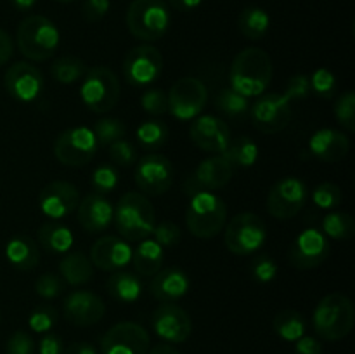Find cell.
Here are the masks:
<instances>
[{
  "label": "cell",
  "mask_w": 355,
  "mask_h": 354,
  "mask_svg": "<svg viewBox=\"0 0 355 354\" xmlns=\"http://www.w3.org/2000/svg\"><path fill=\"white\" fill-rule=\"evenodd\" d=\"M272 75L270 56L260 47H246L232 61L229 73L231 89L245 97H259L267 90Z\"/></svg>",
  "instance_id": "6da1fadb"
},
{
  "label": "cell",
  "mask_w": 355,
  "mask_h": 354,
  "mask_svg": "<svg viewBox=\"0 0 355 354\" xmlns=\"http://www.w3.org/2000/svg\"><path fill=\"white\" fill-rule=\"evenodd\" d=\"M113 221L125 242H142L155 231L156 214L146 194L125 193L114 208Z\"/></svg>",
  "instance_id": "7a4b0ae2"
},
{
  "label": "cell",
  "mask_w": 355,
  "mask_h": 354,
  "mask_svg": "<svg viewBox=\"0 0 355 354\" xmlns=\"http://www.w3.org/2000/svg\"><path fill=\"white\" fill-rule=\"evenodd\" d=\"M355 321L354 302L343 294H329L318 302L312 316L314 330L324 340H342L352 332Z\"/></svg>",
  "instance_id": "3957f363"
},
{
  "label": "cell",
  "mask_w": 355,
  "mask_h": 354,
  "mask_svg": "<svg viewBox=\"0 0 355 354\" xmlns=\"http://www.w3.org/2000/svg\"><path fill=\"white\" fill-rule=\"evenodd\" d=\"M59 40L61 35L58 26L40 14L24 17L16 31L17 49L31 61H47L58 51Z\"/></svg>",
  "instance_id": "277c9868"
},
{
  "label": "cell",
  "mask_w": 355,
  "mask_h": 354,
  "mask_svg": "<svg viewBox=\"0 0 355 354\" xmlns=\"http://www.w3.org/2000/svg\"><path fill=\"white\" fill-rule=\"evenodd\" d=\"M227 219V207L224 200L211 191H200L193 194L186 210V224L196 238H215L224 229Z\"/></svg>",
  "instance_id": "5b68a950"
},
{
  "label": "cell",
  "mask_w": 355,
  "mask_h": 354,
  "mask_svg": "<svg viewBox=\"0 0 355 354\" xmlns=\"http://www.w3.org/2000/svg\"><path fill=\"white\" fill-rule=\"evenodd\" d=\"M172 16L165 0H134L127 9V28L135 38L156 42L168 31Z\"/></svg>",
  "instance_id": "8992f818"
},
{
  "label": "cell",
  "mask_w": 355,
  "mask_h": 354,
  "mask_svg": "<svg viewBox=\"0 0 355 354\" xmlns=\"http://www.w3.org/2000/svg\"><path fill=\"white\" fill-rule=\"evenodd\" d=\"M120 82L118 76L106 66L87 69L83 75L80 96L83 104L94 113H107L120 101Z\"/></svg>",
  "instance_id": "52a82bcc"
},
{
  "label": "cell",
  "mask_w": 355,
  "mask_h": 354,
  "mask_svg": "<svg viewBox=\"0 0 355 354\" xmlns=\"http://www.w3.org/2000/svg\"><path fill=\"white\" fill-rule=\"evenodd\" d=\"M267 229L262 219L252 212L234 215L225 226V246L236 255H250L266 243Z\"/></svg>",
  "instance_id": "ba28073f"
},
{
  "label": "cell",
  "mask_w": 355,
  "mask_h": 354,
  "mask_svg": "<svg viewBox=\"0 0 355 354\" xmlns=\"http://www.w3.org/2000/svg\"><path fill=\"white\" fill-rule=\"evenodd\" d=\"M96 134L89 127H73L61 132L54 142V155L62 165L83 167L97 153Z\"/></svg>",
  "instance_id": "9c48e42d"
},
{
  "label": "cell",
  "mask_w": 355,
  "mask_h": 354,
  "mask_svg": "<svg viewBox=\"0 0 355 354\" xmlns=\"http://www.w3.org/2000/svg\"><path fill=\"white\" fill-rule=\"evenodd\" d=\"M168 113L179 120H194L200 117L208 99V90L201 80L194 76L179 78L170 87Z\"/></svg>",
  "instance_id": "30bf717a"
},
{
  "label": "cell",
  "mask_w": 355,
  "mask_h": 354,
  "mask_svg": "<svg viewBox=\"0 0 355 354\" xmlns=\"http://www.w3.org/2000/svg\"><path fill=\"white\" fill-rule=\"evenodd\" d=\"M309 189L304 180L293 176L283 177L270 187L267 196V212L279 221H288L305 207Z\"/></svg>",
  "instance_id": "8fae6325"
},
{
  "label": "cell",
  "mask_w": 355,
  "mask_h": 354,
  "mask_svg": "<svg viewBox=\"0 0 355 354\" xmlns=\"http://www.w3.org/2000/svg\"><path fill=\"white\" fill-rule=\"evenodd\" d=\"M250 117L257 130L263 134H277L290 124L291 104L279 92L262 94L250 108Z\"/></svg>",
  "instance_id": "7c38bea8"
},
{
  "label": "cell",
  "mask_w": 355,
  "mask_h": 354,
  "mask_svg": "<svg viewBox=\"0 0 355 354\" xmlns=\"http://www.w3.org/2000/svg\"><path fill=\"white\" fill-rule=\"evenodd\" d=\"M172 162L165 155L159 153H149L142 156L141 162L135 165V184L139 189L148 196H159L166 193L173 183Z\"/></svg>",
  "instance_id": "4fadbf2b"
},
{
  "label": "cell",
  "mask_w": 355,
  "mask_h": 354,
  "mask_svg": "<svg viewBox=\"0 0 355 354\" xmlns=\"http://www.w3.org/2000/svg\"><path fill=\"white\" fill-rule=\"evenodd\" d=\"M163 71V56L153 45L130 49L123 61V76L130 85L144 87L156 82Z\"/></svg>",
  "instance_id": "5bb4252c"
},
{
  "label": "cell",
  "mask_w": 355,
  "mask_h": 354,
  "mask_svg": "<svg viewBox=\"0 0 355 354\" xmlns=\"http://www.w3.org/2000/svg\"><path fill=\"white\" fill-rule=\"evenodd\" d=\"M329 255L328 236L315 228H307L295 238L288 250V260L293 267L302 271L321 266Z\"/></svg>",
  "instance_id": "9a60e30c"
},
{
  "label": "cell",
  "mask_w": 355,
  "mask_h": 354,
  "mask_svg": "<svg viewBox=\"0 0 355 354\" xmlns=\"http://www.w3.org/2000/svg\"><path fill=\"white\" fill-rule=\"evenodd\" d=\"M101 351L103 354H148L149 335L139 323L121 321L104 333Z\"/></svg>",
  "instance_id": "2e32d148"
},
{
  "label": "cell",
  "mask_w": 355,
  "mask_h": 354,
  "mask_svg": "<svg viewBox=\"0 0 355 354\" xmlns=\"http://www.w3.org/2000/svg\"><path fill=\"white\" fill-rule=\"evenodd\" d=\"M151 323L156 335L172 344L186 342L193 332L191 316L173 302H163L159 307H156Z\"/></svg>",
  "instance_id": "e0dca14e"
},
{
  "label": "cell",
  "mask_w": 355,
  "mask_h": 354,
  "mask_svg": "<svg viewBox=\"0 0 355 354\" xmlns=\"http://www.w3.org/2000/svg\"><path fill=\"white\" fill-rule=\"evenodd\" d=\"M3 87L16 101L31 103L44 90V75L31 62H16L3 75Z\"/></svg>",
  "instance_id": "ac0fdd59"
},
{
  "label": "cell",
  "mask_w": 355,
  "mask_h": 354,
  "mask_svg": "<svg viewBox=\"0 0 355 354\" xmlns=\"http://www.w3.org/2000/svg\"><path fill=\"white\" fill-rule=\"evenodd\" d=\"M191 141L207 153L222 155L231 141V130L227 124L214 115H200L189 127Z\"/></svg>",
  "instance_id": "d6986e66"
},
{
  "label": "cell",
  "mask_w": 355,
  "mask_h": 354,
  "mask_svg": "<svg viewBox=\"0 0 355 354\" xmlns=\"http://www.w3.org/2000/svg\"><path fill=\"white\" fill-rule=\"evenodd\" d=\"M232 174H234V167L227 162L224 155L210 156L198 165L193 177L186 183V193L193 196L200 191L220 189L231 180Z\"/></svg>",
  "instance_id": "ffe728a7"
},
{
  "label": "cell",
  "mask_w": 355,
  "mask_h": 354,
  "mask_svg": "<svg viewBox=\"0 0 355 354\" xmlns=\"http://www.w3.org/2000/svg\"><path fill=\"white\" fill-rule=\"evenodd\" d=\"M80 203V193L68 180H52L38 196L42 214L49 219H62L76 210Z\"/></svg>",
  "instance_id": "44dd1931"
},
{
  "label": "cell",
  "mask_w": 355,
  "mask_h": 354,
  "mask_svg": "<svg viewBox=\"0 0 355 354\" xmlns=\"http://www.w3.org/2000/svg\"><path fill=\"white\" fill-rule=\"evenodd\" d=\"M64 318L76 326H90L99 323L106 314L103 298L89 290H75L62 302Z\"/></svg>",
  "instance_id": "7402d4cb"
},
{
  "label": "cell",
  "mask_w": 355,
  "mask_h": 354,
  "mask_svg": "<svg viewBox=\"0 0 355 354\" xmlns=\"http://www.w3.org/2000/svg\"><path fill=\"white\" fill-rule=\"evenodd\" d=\"M89 259L101 271L114 273L130 264L132 248L120 236H103L92 245Z\"/></svg>",
  "instance_id": "603a6c76"
},
{
  "label": "cell",
  "mask_w": 355,
  "mask_h": 354,
  "mask_svg": "<svg viewBox=\"0 0 355 354\" xmlns=\"http://www.w3.org/2000/svg\"><path fill=\"white\" fill-rule=\"evenodd\" d=\"M78 222L87 233H103L113 222L114 208L104 194L90 193L76 207Z\"/></svg>",
  "instance_id": "cb8c5ba5"
},
{
  "label": "cell",
  "mask_w": 355,
  "mask_h": 354,
  "mask_svg": "<svg viewBox=\"0 0 355 354\" xmlns=\"http://www.w3.org/2000/svg\"><path fill=\"white\" fill-rule=\"evenodd\" d=\"M309 149L321 162L335 163L349 155L350 141L345 134L335 128H319L312 134Z\"/></svg>",
  "instance_id": "d4e9b609"
},
{
  "label": "cell",
  "mask_w": 355,
  "mask_h": 354,
  "mask_svg": "<svg viewBox=\"0 0 355 354\" xmlns=\"http://www.w3.org/2000/svg\"><path fill=\"white\" fill-rule=\"evenodd\" d=\"M189 276L179 267H168V269L158 271L153 276L149 290L153 297L162 302H175L182 298L189 292Z\"/></svg>",
  "instance_id": "484cf974"
},
{
  "label": "cell",
  "mask_w": 355,
  "mask_h": 354,
  "mask_svg": "<svg viewBox=\"0 0 355 354\" xmlns=\"http://www.w3.org/2000/svg\"><path fill=\"white\" fill-rule=\"evenodd\" d=\"M6 257L19 271H30L40 262V252H38L37 243L26 235H16L7 242Z\"/></svg>",
  "instance_id": "4316f807"
},
{
  "label": "cell",
  "mask_w": 355,
  "mask_h": 354,
  "mask_svg": "<svg viewBox=\"0 0 355 354\" xmlns=\"http://www.w3.org/2000/svg\"><path fill=\"white\" fill-rule=\"evenodd\" d=\"M163 257H165L163 246L155 239L146 238L132 252L130 262L134 264V269L139 276H155L158 271H162Z\"/></svg>",
  "instance_id": "83f0119b"
},
{
  "label": "cell",
  "mask_w": 355,
  "mask_h": 354,
  "mask_svg": "<svg viewBox=\"0 0 355 354\" xmlns=\"http://www.w3.org/2000/svg\"><path fill=\"white\" fill-rule=\"evenodd\" d=\"M107 292L111 297L123 304L137 302L142 295V280L137 273L130 271H114L107 280Z\"/></svg>",
  "instance_id": "f1b7e54d"
},
{
  "label": "cell",
  "mask_w": 355,
  "mask_h": 354,
  "mask_svg": "<svg viewBox=\"0 0 355 354\" xmlns=\"http://www.w3.org/2000/svg\"><path fill=\"white\" fill-rule=\"evenodd\" d=\"M59 274L64 283L78 287V285H85L92 280L94 266L85 253L71 252L59 262Z\"/></svg>",
  "instance_id": "f546056e"
},
{
  "label": "cell",
  "mask_w": 355,
  "mask_h": 354,
  "mask_svg": "<svg viewBox=\"0 0 355 354\" xmlns=\"http://www.w3.org/2000/svg\"><path fill=\"white\" fill-rule=\"evenodd\" d=\"M73 233L68 226L58 221H47L38 229V243L45 250L54 253H64L73 246Z\"/></svg>",
  "instance_id": "4dcf8cb0"
},
{
  "label": "cell",
  "mask_w": 355,
  "mask_h": 354,
  "mask_svg": "<svg viewBox=\"0 0 355 354\" xmlns=\"http://www.w3.org/2000/svg\"><path fill=\"white\" fill-rule=\"evenodd\" d=\"M238 28L248 40H260L270 28V16L266 9L250 6L243 9L238 16Z\"/></svg>",
  "instance_id": "1f68e13d"
},
{
  "label": "cell",
  "mask_w": 355,
  "mask_h": 354,
  "mask_svg": "<svg viewBox=\"0 0 355 354\" xmlns=\"http://www.w3.org/2000/svg\"><path fill=\"white\" fill-rule=\"evenodd\" d=\"M222 155L234 169L236 167H253L259 160V146L252 137L241 135V137L231 139Z\"/></svg>",
  "instance_id": "d6a6232c"
},
{
  "label": "cell",
  "mask_w": 355,
  "mask_h": 354,
  "mask_svg": "<svg viewBox=\"0 0 355 354\" xmlns=\"http://www.w3.org/2000/svg\"><path fill=\"white\" fill-rule=\"evenodd\" d=\"M272 328L277 335L288 342H297L305 333V319L302 312L295 309H284L277 312L272 321Z\"/></svg>",
  "instance_id": "836d02e7"
},
{
  "label": "cell",
  "mask_w": 355,
  "mask_h": 354,
  "mask_svg": "<svg viewBox=\"0 0 355 354\" xmlns=\"http://www.w3.org/2000/svg\"><path fill=\"white\" fill-rule=\"evenodd\" d=\"M87 73V65L83 59L76 58V56H62V58L55 59L51 66V75L52 78L58 83H75L83 78Z\"/></svg>",
  "instance_id": "e575fe53"
},
{
  "label": "cell",
  "mask_w": 355,
  "mask_h": 354,
  "mask_svg": "<svg viewBox=\"0 0 355 354\" xmlns=\"http://www.w3.org/2000/svg\"><path fill=\"white\" fill-rule=\"evenodd\" d=\"M322 233L333 239H350L355 233L354 217L347 212H331L322 219Z\"/></svg>",
  "instance_id": "d590c367"
},
{
  "label": "cell",
  "mask_w": 355,
  "mask_h": 354,
  "mask_svg": "<svg viewBox=\"0 0 355 354\" xmlns=\"http://www.w3.org/2000/svg\"><path fill=\"white\" fill-rule=\"evenodd\" d=\"M137 142L146 149H158L168 139V127L159 120L142 121L137 127Z\"/></svg>",
  "instance_id": "8d00e7d4"
},
{
  "label": "cell",
  "mask_w": 355,
  "mask_h": 354,
  "mask_svg": "<svg viewBox=\"0 0 355 354\" xmlns=\"http://www.w3.org/2000/svg\"><path fill=\"white\" fill-rule=\"evenodd\" d=\"M215 104H217V108L222 111V113H225L231 118L243 117V115L250 111L248 97L241 96V94L236 92V90L231 89V87L222 89L220 92H218L217 99H215Z\"/></svg>",
  "instance_id": "74e56055"
},
{
  "label": "cell",
  "mask_w": 355,
  "mask_h": 354,
  "mask_svg": "<svg viewBox=\"0 0 355 354\" xmlns=\"http://www.w3.org/2000/svg\"><path fill=\"white\" fill-rule=\"evenodd\" d=\"M118 183H120V174L113 163H101L94 169L92 177H90V184L94 187V193L106 194L116 189Z\"/></svg>",
  "instance_id": "f35d334b"
},
{
  "label": "cell",
  "mask_w": 355,
  "mask_h": 354,
  "mask_svg": "<svg viewBox=\"0 0 355 354\" xmlns=\"http://www.w3.org/2000/svg\"><path fill=\"white\" fill-rule=\"evenodd\" d=\"M127 127L118 118H101L94 125V134L99 144H113V142L123 139Z\"/></svg>",
  "instance_id": "ab89813d"
},
{
  "label": "cell",
  "mask_w": 355,
  "mask_h": 354,
  "mask_svg": "<svg viewBox=\"0 0 355 354\" xmlns=\"http://www.w3.org/2000/svg\"><path fill=\"white\" fill-rule=\"evenodd\" d=\"M335 117L345 130H355V94L352 90H347L336 99Z\"/></svg>",
  "instance_id": "60d3db41"
},
{
  "label": "cell",
  "mask_w": 355,
  "mask_h": 354,
  "mask_svg": "<svg viewBox=\"0 0 355 354\" xmlns=\"http://www.w3.org/2000/svg\"><path fill=\"white\" fill-rule=\"evenodd\" d=\"M58 311L52 305H38V307L31 311L30 318H28V325H30L33 332L47 333L58 323Z\"/></svg>",
  "instance_id": "b9f144b4"
},
{
  "label": "cell",
  "mask_w": 355,
  "mask_h": 354,
  "mask_svg": "<svg viewBox=\"0 0 355 354\" xmlns=\"http://www.w3.org/2000/svg\"><path fill=\"white\" fill-rule=\"evenodd\" d=\"M312 198H314V203L318 205L319 208H328V210H331V208H336L342 203L343 194L342 189H340L336 184L322 183L315 187Z\"/></svg>",
  "instance_id": "7bdbcfd3"
},
{
  "label": "cell",
  "mask_w": 355,
  "mask_h": 354,
  "mask_svg": "<svg viewBox=\"0 0 355 354\" xmlns=\"http://www.w3.org/2000/svg\"><path fill=\"white\" fill-rule=\"evenodd\" d=\"M64 280L54 273H44L35 281V292L42 298H55L64 292Z\"/></svg>",
  "instance_id": "ee69618b"
},
{
  "label": "cell",
  "mask_w": 355,
  "mask_h": 354,
  "mask_svg": "<svg viewBox=\"0 0 355 354\" xmlns=\"http://www.w3.org/2000/svg\"><path fill=\"white\" fill-rule=\"evenodd\" d=\"M311 78V89L318 94L319 97H324V99H329L333 97L336 90V78L329 69L319 68L312 73Z\"/></svg>",
  "instance_id": "f6af8a7d"
},
{
  "label": "cell",
  "mask_w": 355,
  "mask_h": 354,
  "mask_svg": "<svg viewBox=\"0 0 355 354\" xmlns=\"http://www.w3.org/2000/svg\"><path fill=\"white\" fill-rule=\"evenodd\" d=\"M250 273L257 283H270L277 274V264L272 257L259 255L253 259Z\"/></svg>",
  "instance_id": "bcb514c9"
},
{
  "label": "cell",
  "mask_w": 355,
  "mask_h": 354,
  "mask_svg": "<svg viewBox=\"0 0 355 354\" xmlns=\"http://www.w3.org/2000/svg\"><path fill=\"white\" fill-rule=\"evenodd\" d=\"M141 106L146 113L159 117V115L168 113V96L162 89H151L142 94Z\"/></svg>",
  "instance_id": "7dc6e473"
},
{
  "label": "cell",
  "mask_w": 355,
  "mask_h": 354,
  "mask_svg": "<svg viewBox=\"0 0 355 354\" xmlns=\"http://www.w3.org/2000/svg\"><path fill=\"white\" fill-rule=\"evenodd\" d=\"M153 235H155V242L159 243L163 248H173V246L179 245L180 238H182L179 226L170 221H163L156 224Z\"/></svg>",
  "instance_id": "c3c4849f"
},
{
  "label": "cell",
  "mask_w": 355,
  "mask_h": 354,
  "mask_svg": "<svg viewBox=\"0 0 355 354\" xmlns=\"http://www.w3.org/2000/svg\"><path fill=\"white\" fill-rule=\"evenodd\" d=\"M110 158L118 167H132L137 158V153L130 142L120 139V141L110 144Z\"/></svg>",
  "instance_id": "681fc988"
},
{
  "label": "cell",
  "mask_w": 355,
  "mask_h": 354,
  "mask_svg": "<svg viewBox=\"0 0 355 354\" xmlns=\"http://www.w3.org/2000/svg\"><path fill=\"white\" fill-rule=\"evenodd\" d=\"M35 340L30 333L17 330L9 337L6 346V354H35Z\"/></svg>",
  "instance_id": "f907efd6"
},
{
  "label": "cell",
  "mask_w": 355,
  "mask_h": 354,
  "mask_svg": "<svg viewBox=\"0 0 355 354\" xmlns=\"http://www.w3.org/2000/svg\"><path fill=\"white\" fill-rule=\"evenodd\" d=\"M311 90V78L307 75H293L288 82L283 96L291 103V101H300L309 97Z\"/></svg>",
  "instance_id": "816d5d0a"
},
{
  "label": "cell",
  "mask_w": 355,
  "mask_h": 354,
  "mask_svg": "<svg viewBox=\"0 0 355 354\" xmlns=\"http://www.w3.org/2000/svg\"><path fill=\"white\" fill-rule=\"evenodd\" d=\"M110 0H85L82 6V14L89 23H97L110 12Z\"/></svg>",
  "instance_id": "f5cc1de1"
},
{
  "label": "cell",
  "mask_w": 355,
  "mask_h": 354,
  "mask_svg": "<svg viewBox=\"0 0 355 354\" xmlns=\"http://www.w3.org/2000/svg\"><path fill=\"white\" fill-rule=\"evenodd\" d=\"M38 354H64L62 339L55 333H45L38 342Z\"/></svg>",
  "instance_id": "db71d44e"
},
{
  "label": "cell",
  "mask_w": 355,
  "mask_h": 354,
  "mask_svg": "<svg viewBox=\"0 0 355 354\" xmlns=\"http://www.w3.org/2000/svg\"><path fill=\"white\" fill-rule=\"evenodd\" d=\"M295 354H322V346L314 337H300L295 342Z\"/></svg>",
  "instance_id": "11a10c76"
},
{
  "label": "cell",
  "mask_w": 355,
  "mask_h": 354,
  "mask_svg": "<svg viewBox=\"0 0 355 354\" xmlns=\"http://www.w3.org/2000/svg\"><path fill=\"white\" fill-rule=\"evenodd\" d=\"M12 52H14L12 38L9 37L7 31H3L2 28H0V66L6 65V62L12 58Z\"/></svg>",
  "instance_id": "9f6ffc18"
},
{
  "label": "cell",
  "mask_w": 355,
  "mask_h": 354,
  "mask_svg": "<svg viewBox=\"0 0 355 354\" xmlns=\"http://www.w3.org/2000/svg\"><path fill=\"white\" fill-rule=\"evenodd\" d=\"M64 354H97V351L89 342H73L66 347Z\"/></svg>",
  "instance_id": "6f0895ef"
},
{
  "label": "cell",
  "mask_w": 355,
  "mask_h": 354,
  "mask_svg": "<svg viewBox=\"0 0 355 354\" xmlns=\"http://www.w3.org/2000/svg\"><path fill=\"white\" fill-rule=\"evenodd\" d=\"M168 3L179 12H189V10L198 9L203 0H168Z\"/></svg>",
  "instance_id": "680465c9"
},
{
  "label": "cell",
  "mask_w": 355,
  "mask_h": 354,
  "mask_svg": "<svg viewBox=\"0 0 355 354\" xmlns=\"http://www.w3.org/2000/svg\"><path fill=\"white\" fill-rule=\"evenodd\" d=\"M148 354H180V353L175 349V347L170 346V344H158V346L153 347Z\"/></svg>",
  "instance_id": "91938a15"
},
{
  "label": "cell",
  "mask_w": 355,
  "mask_h": 354,
  "mask_svg": "<svg viewBox=\"0 0 355 354\" xmlns=\"http://www.w3.org/2000/svg\"><path fill=\"white\" fill-rule=\"evenodd\" d=\"M37 0H10V3L14 6V9L17 10H30L35 6Z\"/></svg>",
  "instance_id": "94428289"
},
{
  "label": "cell",
  "mask_w": 355,
  "mask_h": 354,
  "mask_svg": "<svg viewBox=\"0 0 355 354\" xmlns=\"http://www.w3.org/2000/svg\"><path fill=\"white\" fill-rule=\"evenodd\" d=\"M58 2H62V3H71V2H76V0H58Z\"/></svg>",
  "instance_id": "6125c7cd"
},
{
  "label": "cell",
  "mask_w": 355,
  "mask_h": 354,
  "mask_svg": "<svg viewBox=\"0 0 355 354\" xmlns=\"http://www.w3.org/2000/svg\"><path fill=\"white\" fill-rule=\"evenodd\" d=\"M0 321H2V316H0Z\"/></svg>",
  "instance_id": "be15d7a7"
}]
</instances>
